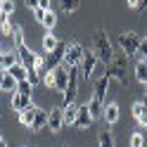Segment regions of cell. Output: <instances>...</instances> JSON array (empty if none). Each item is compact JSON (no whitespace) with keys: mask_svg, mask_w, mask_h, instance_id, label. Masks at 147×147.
I'll list each match as a JSON object with an SVG mask.
<instances>
[{"mask_svg":"<svg viewBox=\"0 0 147 147\" xmlns=\"http://www.w3.org/2000/svg\"><path fill=\"white\" fill-rule=\"evenodd\" d=\"M95 55L100 57V62H105V64H109L114 59V48H112V43L107 38V31L102 26L95 31Z\"/></svg>","mask_w":147,"mask_h":147,"instance_id":"6da1fadb","label":"cell"},{"mask_svg":"<svg viewBox=\"0 0 147 147\" xmlns=\"http://www.w3.org/2000/svg\"><path fill=\"white\" fill-rule=\"evenodd\" d=\"M126 64H128V55H119V57H114L112 62L107 64V74L116 81V83H121V86H128V78H126Z\"/></svg>","mask_w":147,"mask_h":147,"instance_id":"7a4b0ae2","label":"cell"},{"mask_svg":"<svg viewBox=\"0 0 147 147\" xmlns=\"http://www.w3.org/2000/svg\"><path fill=\"white\" fill-rule=\"evenodd\" d=\"M97 62H100V57L95 55V50H86V52H83V59H81V64H78V69H81V81H90V78H93Z\"/></svg>","mask_w":147,"mask_h":147,"instance_id":"3957f363","label":"cell"},{"mask_svg":"<svg viewBox=\"0 0 147 147\" xmlns=\"http://www.w3.org/2000/svg\"><path fill=\"white\" fill-rule=\"evenodd\" d=\"M140 40H142V36H138L135 31H123L121 36H119V45H121V50L128 55V57L140 50Z\"/></svg>","mask_w":147,"mask_h":147,"instance_id":"277c9868","label":"cell"},{"mask_svg":"<svg viewBox=\"0 0 147 147\" xmlns=\"http://www.w3.org/2000/svg\"><path fill=\"white\" fill-rule=\"evenodd\" d=\"M83 45L81 43H67V55H64V62H62V67H67V69H71V67H78L81 64V59H83Z\"/></svg>","mask_w":147,"mask_h":147,"instance_id":"5b68a950","label":"cell"},{"mask_svg":"<svg viewBox=\"0 0 147 147\" xmlns=\"http://www.w3.org/2000/svg\"><path fill=\"white\" fill-rule=\"evenodd\" d=\"M64 55H67V43H57V48H55L52 52H48V57H45V62H48V69L50 71H55L59 67V64L64 62Z\"/></svg>","mask_w":147,"mask_h":147,"instance_id":"8992f818","label":"cell"},{"mask_svg":"<svg viewBox=\"0 0 147 147\" xmlns=\"http://www.w3.org/2000/svg\"><path fill=\"white\" fill-rule=\"evenodd\" d=\"M62 126H64V107H52L48 114V128L52 133H57L62 131Z\"/></svg>","mask_w":147,"mask_h":147,"instance_id":"52a82bcc","label":"cell"},{"mask_svg":"<svg viewBox=\"0 0 147 147\" xmlns=\"http://www.w3.org/2000/svg\"><path fill=\"white\" fill-rule=\"evenodd\" d=\"M93 121H95V119H93V114H90L88 102H86V105H81V107H78V114H76V123H74V126L83 131V128H88Z\"/></svg>","mask_w":147,"mask_h":147,"instance_id":"ba28073f","label":"cell"},{"mask_svg":"<svg viewBox=\"0 0 147 147\" xmlns=\"http://www.w3.org/2000/svg\"><path fill=\"white\" fill-rule=\"evenodd\" d=\"M14 50H17V55H19V62L24 64V67H26V69H33V64H36V52L29 48V45L24 43V45H19V48H14Z\"/></svg>","mask_w":147,"mask_h":147,"instance_id":"9c48e42d","label":"cell"},{"mask_svg":"<svg viewBox=\"0 0 147 147\" xmlns=\"http://www.w3.org/2000/svg\"><path fill=\"white\" fill-rule=\"evenodd\" d=\"M55 83H57L55 90H59V93H64V90L69 88V69L67 67H62V64H59V67L55 69Z\"/></svg>","mask_w":147,"mask_h":147,"instance_id":"30bf717a","label":"cell"},{"mask_svg":"<svg viewBox=\"0 0 147 147\" xmlns=\"http://www.w3.org/2000/svg\"><path fill=\"white\" fill-rule=\"evenodd\" d=\"M31 105V97H26V95H22V93H12V97H10V107H12V112H24L26 107Z\"/></svg>","mask_w":147,"mask_h":147,"instance_id":"8fae6325","label":"cell"},{"mask_svg":"<svg viewBox=\"0 0 147 147\" xmlns=\"http://www.w3.org/2000/svg\"><path fill=\"white\" fill-rule=\"evenodd\" d=\"M109 81H112V76H109V74H102V76H100L97 81H95V97H100L105 102V95H107V88H109Z\"/></svg>","mask_w":147,"mask_h":147,"instance_id":"7c38bea8","label":"cell"},{"mask_svg":"<svg viewBox=\"0 0 147 147\" xmlns=\"http://www.w3.org/2000/svg\"><path fill=\"white\" fill-rule=\"evenodd\" d=\"M102 119L107 121V126H114V123L119 121V105H116V102H107V105H105Z\"/></svg>","mask_w":147,"mask_h":147,"instance_id":"4fadbf2b","label":"cell"},{"mask_svg":"<svg viewBox=\"0 0 147 147\" xmlns=\"http://www.w3.org/2000/svg\"><path fill=\"white\" fill-rule=\"evenodd\" d=\"M48 126V112L45 109H40V107H36V116H33V123H31V131H43V128Z\"/></svg>","mask_w":147,"mask_h":147,"instance_id":"5bb4252c","label":"cell"},{"mask_svg":"<svg viewBox=\"0 0 147 147\" xmlns=\"http://www.w3.org/2000/svg\"><path fill=\"white\" fill-rule=\"evenodd\" d=\"M133 116L142 128L147 126V102H135L133 105Z\"/></svg>","mask_w":147,"mask_h":147,"instance_id":"9a60e30c","label":"cell"},{"mask_svg":"<svg viewBox=\"0 0 147 147\" xmlns=\"http://www.w3.org/2000/svg\"><path fill=\"white\" fill-rule=\"evenodd\" d=\"M17 62H19V55H17V50H5L3 55H0V64H3V69H12Z\"/></svg>","mask_w":147,"mask_h":147,"instance_id":"2e32d148","label":"cell"},{"mask_svg":"<svg viewBox=\"0 0 147 147\" xmlns=\"http://www.w3.org/2000/svg\"><path fill=\"white\" fill-rule=\"evenodd\" d=\"M33 116H36V105H29V107L24 109V112H19V123H22V126H26V128H31Z\"/></svg>","mask_w":147,"mask_h":147,"instance_id":"e0dca14e","label":"cell"},{"mask_svg":"<svg viewBox=\"0 0 147 147\" xmlns=\"http://www.w3.org/2000/svg\"><path fill=\"white\" fill-rule=\"evenodd\" d=\"M88 107H90V114H93V119H100V116L105 114V102H102V100H100V97H95V95L90 97Z\"/></svg>","mask_w":147,"mask_h":147,"instance_id":"ac0fdd59","label":"cell"},{"mask_svg":"<svg viewBox=\"0 0 147 147\" xmlns=\"http://www.w3.org/2000/svg\"><path fill=\"white\" fill-rule=\"evenodd\" d=\"M135 78H138V83L147 86V59H140L135 64Z\"/></svg>","mask_w":147,"mask_h":147,"instance_id":"d6986e66","label":"cell"},{"mask_svg":"<svg viewBox=\"0 0 147 147\" xmlns=\"http://www.w3.org/2000/svg\"><path fill=\"white\" fill-rule=\"evenodd\" d=\"M76 114H78V107L76 105L64 107V126H74V123H76Z\"/></svg>","mask_w":147,"mask_h":147,"instance_id":"ffe728a7","label":"cell"},{"mask_svg":"<svg viewBox=\"0 0 147 147\" xmlns=\"http://www.w3.org/2000/svg\"><path fill=\"white\" fill-rule=\"evenodd\" d=\"M7 71H10V74H12V76H14L17 81H26V76H29V69H26L22 62H17L14 67H12V69H7Z\"/></svg>","mask_w":147,"mask_h":147,"instance_id":"44dd1931","label":"cell"},{"mask_svg":"<svg viewBox=\"0 0 147 147\" xmlns=\"http://www.w3.org/2000/svg\"><path fill=\"white\" fill-rule=\"evenodd\" d=\"M57 43L59 40H57V36H52V31H48V33L43 36V50L45 52H52L55 48H57Z\"/></svg>","mask_w":147,"mask_h":147,"instance_id":"7402d4cb","label":"cell"},{"mask_svg":"<svg viewBox=\"0 0 147 147\" xmlns=\"http://www.w3.org/2000/svg\"><path fill=\"white\" fill-rule=\"evenodd\" d=\"M97 142H100V147H114V135H112V131H100V135H97Z\"/></svg>","mask_w":147,"mask_h":147,"instance_id":"603a6c76","label":"cell"},{"mask_svg":"<svg viewBox=\"0 0 147 147\" xmlns=\"http://www.w3.org/2000/svg\"><path fill=\"white\" fill-rule=\"evenodd\" d=\"M12 22H10V14H5V12H0V31H3L5 36H10L12 38Z\"/></svg>","mask_w":147,"mask_h":147,"instance_id":"cb8c5ba5","label":"cell"},{"mask_svg":"<svg viewBox=\"0 0 147 147\" xmlns=\"http://www.w3.org/2000/svg\"><path fill=\"white\" fill-rule=\"evenodd\" d=\"M17 86H19V81H17L12 74L7 71V74H5V83H3V93H10V90H12V93H17Z\"/></svg>","mask_w":147,"mask_h":147,"instance_id":"d4e9b609","label":"cell"},{"mask_svg":"<svg viewBox=\"0 0 147 147\" xmlns=\"http://www.w3.org/2000/svg\"><path fill=\"white\" fill-rule=\"evenodd\" d=\"M33 69L40 74V78L50 71V69H48V62H45V55H36V64H33Z\"/></svg>","mask_w":147,"mask_h":147,"instance_id":"484cf974","label":"cell"},{"mask_svg":"<svg viewBox=\"0 0 147 147\" xmlns=\"http://www.w3.org/2000/svg\"><path fill=\"white\" fill-rule=\"evenodd\" d=\"M59 7H62V12H76L78 7H81V0H59Z\"/></svg>","mask_w":147,"mask_h":147,"instance_id":"4316f807","label":"cell"},{"mask_svg":"<svg viewBox=\"0 0 147 147\" xmlns=\"http://www.w3.org/2000/svg\"><path fill=\"white\" fill-rule=\"evenodd\" d=\"M12 40H14V48H19V45H24V29L19 24L12 26Z\"/></svg>","mask_w":147,"mask_h":147,"instance_id":"83f0119b","label":"cell"},{"mask_svg":"<svg viewBox=\"0 0 147 147\" xmlns=\"http://www.w3.org/2000/svg\"><path fill=\"white\" fill-rule=\"evenodd\" d=\"M40 24H43V26H45L48 31H52V26L57 24V14H55L52 10H48V12L43 14V22H40Z\"/></svg>","mask_w":147,"mask_h":147,"instance_id":"f1b7e54d","label":"cell"},{"mask_svg":"<svg viewBox=\"0 0 147 147\" xmlns=\"http://www.w3.org/2000/svg\"><path fill=\"white\" fill-rule=\"evenodd\" d=\"M40 81H43V86L48 88V90H55V88H57V83H55V71H48Z\"/></svg>","mask_w":147,"mask_h":147,"instance_id":"f546056e","label":"cell"},{"mask_svg":"<svg viewBox=\"0 0 147 147\" xmlns=\"http://www.w3.org/2000/svg\"><path fill=\"white\" fill-rule=\"evenodd\" d=\"M31 90H33V83H29V81H19V86H17V93H22L26 97H31Z\"/></svg>","mask_w":147,"mask_h":147,"instance_id":"4dcf8cb0","label":"cell"},{"mask_svg":"<svg viewBox=\"0 0 147 147\" xmlns=\"http://www.w3.org/2000/svg\"><path fill=\"white\" fill-rule=\"evenodd\" d=\"M131 147H145V135L142 133H133L131 135Z\"/></svg>","mask_w":147,"mask_h":147,"instance_id":"1f68e13d","label":"cell"},{"mask_svg":"<svg viewBox=\"0 0 147 147\" xmlns=\"http://www.w3.org/2000/svg\"><path fill=\"white\" fill-rule=\"evenodd\" d=\"M0 12L14 14V0H5V3H0Z\"/></svg>","mask_w":147,"mask_h":147,"instance_id":"d6a6232c","label":"cell"},{"mask_svg":"<svg viewBox=\"0 0 147 147\" xmlns=\"http://www.w3.org/2000/svg\"><path fill=\"white\" fill-rule=\"evenodd\" d=\"M26 81H29V83H38V81H40V74L38 71H36V69H29V76H26Z\"/></svg>","mask_w":147,"mask_h":147,"instance_id":"836d02e7","label":"cell"},{"mask_svg":"<svg viewBox=\"0 0 147 147\" xmlns=\"http://www.w3.org/2000/svg\"><path fill=\"white\" fill-rule=\"evenodd\" d=\"M24 5L29 7V10H38V5H40V0H24Z\"/></svg>","mask_w":147,"mask_h":147,"instance_id":"e575fe53","label":"cell"},{"mask_svg":"<svg viewBox=\"0 0 147 147\" xmlns=\"http://www.w3.org/2000/svg\"><path fill=\"white\" fill-rule=\"evenodd\" d=\"M138 52H140V55H145V57H147V36H145L142 40H140V50H138Z\"/></svg>","mask_w":147,"mask_h":147,"instance_id":"d590c367","label":"cell"},{"mask_svg":"<svg viewBox=\"0 0 147 147\" xmlns=\"http://www.w3.org/2000/svg\"><path fill=\"white\" fill-rule=\"evenodd\" d=\"M140 3H142V0H126V5L133 7V10H138V7H140Z\"/></svg>","mask_w":147,"mask_h":147,"instance_id":"8d00e7d4","label":"cell"},{"mask_svg":"<svg viewBox=\"0 0 147 147\" xmlns=\"http://www.w3.org/2000/svg\"><path fill=\"white\" fill-rule=\"evenodd\" d=\"M45 12H48V10H40V7H38V10H33V14H36V19H38V22H43V14Z\"/></svg>","mask_w":147,"mask_h":147,"instance_id":"74e56055","label":"cell"},{"mask_svg":"<svg viewBox=\"0 0 147 147\" xmlns=\"http://www.w3.org/2000/svg\"><path fill=\"white\" fill-rule=\"evenodd\" d=\"M5 74H7V69H0V93H3V83H5Z\"/></svg>","mask_w":147,"mask_h":147,"instance_id":"f35d334b","label":"cell"},{"mask_svg":"<svg viewBox=\"0 0 147 147\" xmlns=\"http://www.w3.org/2000/svg\"><path fill=\"white\" fill-rule=\"evenodd\" d=\"M38 7H40V10H52V7H50V0H40Z\"/></svg>","mask_w":147,"mask_h":147,"instance_id":"ab89813d","label":"cell"},{"mask_svg":"<svg viewBox=\"0 0 147 147\" xmlns=\"http://www.w3.org/2000/svg\"><path fill=\"white\" fill-rule=\"evenodd\" d=\"M140 7H147V0H142V3H140Z\"/></svg>","mask_w":147,"mask_h":147,"instance_id":"60d3db41","label":"cell"},{"mask_svg":"<svg viewBox=\"0 0 147 147\" xmlns=\"http://www.w3.org/2000/svg\"><path fill=\"white\" fill-rule=\"evenodd\" d=\"M0 147H7V142H5V140H3V142H0Z\"/></svg>","mask_w":147,"mask_h":147,"instance_id":"b9f144b4","label":"cell"},{"mask_svg":"<svg viewBox=\"0 0 147 147\" xmlns=\"http://www.w3.org/2000/svg\"><path fill=\"white\" fill-rule=\"evenodd\" d=\"M3 52H5V50H3V45H0V55H3Z\"/></svg>","mask_w":147,"mask_h":147,"instance_id":"7bdbcfd3","label":"cell"},{"mask_svg":"<svg viewBox=\"0 0 147 147\" xmlns=\"http://www.w3.org/2000/svg\"><path fill=\"white\" fill-rule=\"evenodd\" d=\"M0 142H3V135H0Z\"/></svg>","mask_w":147,"mask_h":147,"instance_id":"ee69618b","label":"cell"},{"mask_svg":"<svg viewBox=\"0 0 147 147\" xmlns=\"http://www.w3.org/2000/svg\"><path fill=\"white\" fill-rule=\"evenodd\" d=\"M0 3H5V0H0Z\"/></svg>","mask_w":147,"mask_h":147,"instance_id":"f6af8a7d","label":"cell"}]
</instances>
